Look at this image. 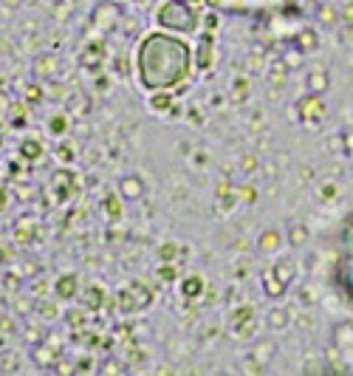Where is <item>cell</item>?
Segmentation results:
<instances>
[{"mask_svg": "<svg viewBox=\"0 0 353 376\" xmlns=\"http://www.w3.org/2000/svg\"><path fill=\"white\" fill-rule=\"evenodd\" d=\"M133 68L142 91H175L190 82L195 71V46L187 43V37L172 31H147L136 46Z\"/></svg>", "mask_w": 353, "mask_h": 376, "instance_id": "cell-1", "label": "cell"}, {"mask_svg": "<svg viewBox=\"0 0 353 376\" xmlns=\"http://www.w3.org/2000/svg\"><path fill=\"white\" fill-rule=\"evenodd\" d=\"M156 26L181 37H192L201 28V12L192 0H164L156 9Z\"/></svg>", "mask_w": 353, "mask_h": 376, "instance_id": "cell-2", "label": "cell"}, {"mask_svg": "<svg viewBox=\"0 0 353 376\" xmlns=\"http://www.w3.org/2000/svg\"><path fill=\"white\" fill-rule=\"evenodd\" d=\"M297 108H299V122H305V124H320L325 119V113H328L322 97H317V94H305L297 102Z\"/></svg>", "mask_w": 353, "mask_h": 376, "instance_id": "cell-3", "label": "cell"}, {"mask_svg": "<svg viewBox=\"0 0 353 376\" xmlns=\"http://www.w3.org/2000/svg\"><path fill=\"white\" fill-rule=\"evenodd\" d=\"M305 91L308 94H317V97H325L331 91V74L325 65H314L305 76Z\"/></svg>", "mask_w": 353, "mask_h": 376, "instance_id": "cell-4", "label": "cell"}, {"mask_svg": "<svg viewBox=\"0 0 353 376\" xmlns=\"http://www.w3.org/2000/svg\"><path fill=\"white\" fill-rule=\"evenodd\" d=\"M145 181H142V176H122L119 179V198L122 201H127V204H133V201H142L145 198Z\"/></svg>", "mask_w": 353, "mask_h": 376, "instance_id": "cell-5", "label": "cell"}, {"mask_svg": "<svg viewBox=\"0 0 353 376\" xmlns=\"http://www.w3.org/2000/svg\"><path fill=\"white\" fill-rule=\"evenodd\" d=\"M212 63H215V34L206 31L201 37V43L195 46V68L206 71V68H212Z\"/></svg>", "mask_w": 353, "mask_h": 376, "instance_id": "cell-6", "label": "cell"}, {"mask_svg": "<svg viewBox=\"0 0 353 376\" xmlns=\"http://www.w3.org/2000/svg\"><path fill=\"white\" fill-rule=\"evenodd\" d=\"M119 17H122V12H119V6L113 3V0H102V3L94 9V23L99 28H113L119 23Z\"/></svg>", "mask_w": 353, "mask_h": 376, "instance_id": "cell-7", "label": "cell"}, {"mask_svg": "<svg viewBox=\"0 0 353 376\" xmlns=\"http://www.w3.org/2000/svg\"><path fill=\"white\" fill-rule=\"evenodd\" d=\"M331 340H334L336 348L350 351L353 348V320H339L334 325V331H331Z\"/></svg>", "mask_w": 353, "mask_h": 376, "instance_id": "cell-8", "label": "cell"}, {"mask_svg": "<svg viewBox=\"0 0 353 376\" xmlns=\"http://www.w3.org/2000/svg\"><path fill=\"white\" fill-rule=\"evenodd\" d=\"M260 283H263V291H266V297H272V300H280L286 291H288V286H286L272 269H266V272L260 275Z\"/></svg>", "mask_w": 353, "mask_h": 376, "instance_id": "cell-9", "label": "cell"}, {"mask_svg": "<svg viewBox=\"0 0 353 376\" xmlns=\"http://www.w3.org/2000/svg\"><path fill=\"white\" fill-rule=\"evenodd\" d=\"M280 246H283V235L277 229H263L257 235V249H260V252L274 255V252H280Z\"/></svg>", "mask_w": 353, "mask_h": 376, "instance_id": "cell-10", "label": "cell"}, {"mask_svg": "<svg viewBox=\"0 0 353 376\" xmlns=\"http://www.w3.org/2000/svg\"><path fill=\"white\" fill-rule=\"evenodd\" d=\"M272 272H274L286 286H291L294 277H297V263H294V258H277V263L272 266Z\"/></svg>", "mask_w": 353, "mask_h": 376, "instance_id": "cell-11", "label": "cell"}, {"mask_svg": "<svg viewBox=\"0 0 353 376\" xmlns=\"http://www.w3.org/2000/svg\"><path fill=\"white\" fill-rule=\"evenodd\" d=\"M291 325V314L286 309H269L266 311V328L269 331H286Z\"/></svg>", "mask_w": 353, "mask_h": 376, "instance_id": "cell-12", "label": "cell"}, {"mask_svg": "<svg viewBox=\"0 0 353 376\" xmlns=\"http://www.w3.org/2000/svg\"><path fill=\"white\" fill-rule=\"evenodd\" d=\"M297 49H299L302 54L317 51V49H320V34H317L314 28H302V31L297 34Z\"/></svg>", "mask_w": 353, "mask_h": 376, "instance_id": "cell-13", "label": "cell"}, {"mask_svg": "<svg viewBox=\"0 0 353 376\" xmlns=\"http://www.w3.org/2000/svg\"><path fill=\"white\" fill-rule=\"evenodd\" d=\"M147 97H150L153 113H167L172 108V91H158V94H147Z\"/></svg>", "mask_w": 353, "mask_h": 376, "instance_id": "cell-14", "label": "cell"}, {"mask_svg": "<svg viewBox=\"0 0 353 376\" xmlns=\"http://www.w3.org/2000/svg\"><path fill=\"white\" fill-rule=\"evenodd\" d=\"M181 291H184V297L187 300H198L204 295V280L198 275H190L184 283H181Z\"/></svg>", "mask_w": 353, "mask_h": 376, "instance_id": "cell-15", "label": "cell"}, {"mask_svg": "<svg viewBox=\"0 0 353 376\" xmlns=\"http://www.w3.org/2000/svg\"><path fill=\"white\" fill-rule=\"evenodd\" d=\"M54 291H57L63 300L74 297V295H76V277H74V275H63V277L54 283Z\"/></svg>", "mask_w": 353, "mask_h": 376, "instance_id": "cell-16", "label": "cell"}, {"mask_svg": "<svg viewBox=\"0 0 353 376\" xmlns=\"http://www.w3.org/2000/svg\"><path fill=\"white\" fill-rule=\"evenodd\" d=\"M308 238H311V232H308V227H302V224H294L288 229V246L291 249H302L308 243Z\"/></svg>", "mask_w": 353, "mask_h": 376, "instance_id": "cell-17", "label": "cell"}, {"mask_svg": "<svg viewBox=\"0 0 353 376\" xmlns=\"http://www.w3.org/2000/svg\"><path fill=\"white\" fill-rule=\"evenodd\" d=\"M277 354V343L274 340H269V343H260V345H254V351H252V357L260 362V365H266V362H272V357Z\"/></svg>", "mask_w": 353, "mask_h": 376, "instance_id": "cell-18", "label": "cell"}, {"mask_svg": "<svg viewBox=\"0 0 353 376\" xmlns=\"http://www.w3.org/2000/svg\"><path fill=\"white\" fill-rule=\"evenodd\" d=\"M201 26H204L209 34H215V31L220 28V17H217L215 12H206V15H201Z\"/></svg>", "mask_w": 353, "mask_h": 376, "instance_id": "cell-19", "label": "cell"}, {"mask_svg": "<svg viewBox=\"0 0 353 376\" xmlns=\"http://www.w3.org/2000/svg\"><path fill=\"white\" fill-rule=\"evenodd\" d=\"M34 359H37L42 368H49V365H54V359H57V357H54V351H51V348H37V351H34Z\"/></svg>", "mask_w": 353, "mask_h": 376, "instance_id": "cell-20", "label": "cell"}, {"mask_svg": "<svg viewBox=\"0 0 353 376\" xmlns=\"http://www.w3.org/2000/svg\"><path fill=\"white\" fill-rule=\"evenodd\" d=\"M320 20H325V26H334V23H339V12L334 6H322L320 9Z\"/></svg>", "mask_w": 353, "mask_h": 376, "instance_id": "cell-21", "label": "cell"}, {"mask_svg": "<svg viewBox=\"0 0 353 376\" xmlns=\"http://www.w3.org/2000/svg\"><path fill=\"white\" fill-rule=\"evenodd\" d=\"M339 23L353 28V0H350V3H345V6H342V12H339Z\"/></svg>", "mask_w": 353, "mask_h": 376, "instance_id": "cell-22", "label": "cell"}, {"mask_svg": "<svg viewBox=\"0 0 353 376\" xmlns=\"http://www.w3.org/2000/svg\"><path fill=\"white\" fill-rule=\"evenodd\" d=\"M342 153L353 161V131H347V133H342Z\"/></svg>", "mask_w": 353, "mask_h": 376, "instance_id": "cell-23", "label": "cell"}, {"mask_svg": "<svg viewBox=\"0 0 353 376\" xmlns=\"http://www.w3.org/2000/svg\"><path fill=\"white\" fill-rule=\"evenodd\" d=\"M172 258H175V243L161 246V261H172Z\"/></svg>", "mask_w": 353, "mask_h": 376, "instance_id": "cell-24", "label": "cell"}, {"mask_svg": "<svg viewBox=\"0 0 353 376\" xmlns=\"http://www.w3.org/2000/svg\"><path fill=\"white\" fill-rule=\"evenodd\" d=\"M158 275H161V280H172V277H175V269H172V266H161Z\"/></svg>", "mask_w": 353, "mask_h": 376, "instance_id": "cell-25", "label": "cell"}, {"mask_svg": "<svg viewBox=\"0 0 353 376\" xmlns=\"http://www.w3.org/2000/svg\"><path fill=\"white\" fill-rule=\"evenodd\" d=\"M252 167H257V156H246V161H243V170H246V173H252Z\"/></svg>", "mask_w": 353, "mask_h": 376, "instance_id": "cell-26", "label": "cell"}, {"mask_svg": "<svg viewBox=\"0 0 353 376\" xmlns=\"http://www.w3.org/2000/svg\"><path fill=\"white\" fill-rule=\"evenodd\" d=\"M192 3H201V0H192Z\"/></svg>", "mask_w": 353, "mask_h": 376, "instance_id": "cell-27", "label": "cell"}, {"mask_svg": "<svg viewBox=\"0 0 353 376\" xmlns=\"http://www.w3.org/2000/svg\"><path fill=\"white\" fill-rule=\"evenodd\" d=\"M139 3H145V0H139Z\"/></svg>", "mask_w": 353, "mask_h": 376, "instance_id": "cell-28", "label": "cell"}]
</instances>
